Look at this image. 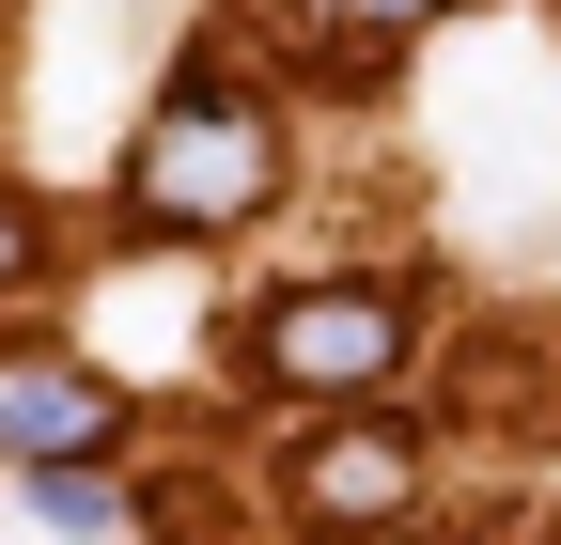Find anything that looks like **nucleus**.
<instances>
[{
	"mask_svg": "<svg viewBox=\"0 0 561 545\" xmlns=\"http://www.w3.org/2000/svg\"><path fill=\"white\" fill-rule=\"evenodd\" d=\"M265 187H280V125L219 94V62H187L172 109H157V141L125 156V219L140 234H234Z\"/></svg>",
	"mask_w": 561,
	"mask_h": 545,
	"instance_id": "1",
	"label": "nucleus"
},
{
	"mask_svg": "<svg viewBox=\"0 0 561 545\" xmlns=\"http://www.w3.org/2000/svg\"><path fill=\"white\" fill-rule=\"evenodd\" d=\"M265 374H280V390H328V405L390 390V374H405V297H375V281L280 297V312H265Z\"/></svg>",
	"mask_w": 561,
	"mask_h": 545,
	"instance_id": "2",
	"label": "nucleus"
},
{
	"mask_svg": "<svg viewBox=\"0 0 561 545\" xmlns=\"http://www.w3.org/2000/svg\"><path fill=\"white\" fill-rule=\"evenodd\" d=\"M405 499H421V452H405L390 421H328V437L297 452V514H312V530H390Z\"/></svg>",
	"mask_w": 561,
	"mask_h": 545,
	"instance_id": "3",
	"label": "nucleus"
},
{
	"mask_svg": "<svg viewBox=\"0 0 561 545\" xmlns=\"http://www.w3.org/2000/svg\"><path fill=\"white\" fill-rule=\"evenodd\" d=\"M0 452H16V467L110 452V390H94V374H0Z\"/></svg>",
	"mask_w": 561,
	"mask_h": 545,
	"instance_id": "4",
	"label": "nucleus"
},
{
	"mask_svg": "<svg viewBox=\"0 0 561 545\" xmlns=\"http://www.w3.org/2000/svg\"><path fill=\"white\" fill-rule=\"evenodd\" d=\"M421 16H453V0H312L328 47H390V32H421Z\"/></svg>",
	"mask_w": 561,
	"mask_h": 545,
	"instance_id": "5",
	"label": "nucleus"
},
{
	"mask_svg": "<svg viewBox=\"0 0 561 545\" xmlns=\"http://www.w3.org/2000/svg\"><path fill=\"white\" fill-rule=\"evenodd\" d=\"M32 514L47 530H110V484H94V467H32Z\"/></svg>",
	"mask_w": 561,
	"mask_h": 545,
	"instance_id": "6",
	"label": "nucleus"
},
{
	"mask_svg": "<svg viewBox=\"0 0 561 545\" xmlns=\"http://www.w3.org/2000/svg\"><path fill=\"white\" fill-rule=\"evenodd\" d=\"M32 281V219H0V297H16Z\"/></svg>",
	"mask_w": 561,
	"mask_h": 545,
	"instance_id": "7",
	"label": "nucleus"
}]
</instances>
